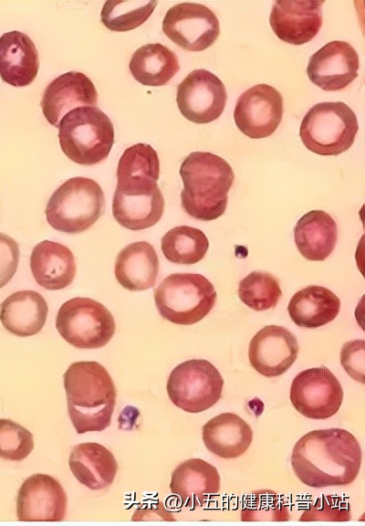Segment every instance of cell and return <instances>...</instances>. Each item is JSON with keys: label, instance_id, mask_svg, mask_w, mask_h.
<instances>
[{"label": "cell", "instance_id": "cell-1", "mask_svg": "<svg viewBox=\"0 0 365 526\" xmlns=\"http://www.w3.org/2000/svg\"><path fill=\"white\" fill-rule=\"evenodd\" d=\"M362 452L357 438L342 428L313 430L294 446L291 465L305 485L346 486L358 477Z\"/></svg>", "mask_w": 365, "mask_h": 526}, {"label": "cell", "instance_id": "cell-2", "mask_svg": "<svg viewBox=\"0 0 365 526\" xmlns=\"http://www.w3.org/2000/svg\"><path fill=\"white\" fill-rule=\"evenodd\" d=\"M63 382L68 416L78 434L99 432L110 426L117 392L103 365L95 361L73 363Z\"/></svg>", "mask_w": 365, "mask_h": 526}, {"label": "cell", "instance_id": "cell-3", "mask_svg": "<svg viewBox=\"0 0 365 526\" xmlns=\"http://www.w3.org/2000/svg\"><path fill=\"white\" fill-rule=\"evenodd\" d=\"M183 183L181 204L190 216L214 220L224 215L235 174L222 157L209 152H193L182 163Z\"/></svg>", "mask_w": 365, "mask_h": 526}, {"label": "cell", "instance_id": "cell-4", "mask_svg": "<svg viewBox=\"0 0 365 526\" xmlns=\"http://www.w3.org/2000/svg\"><path fill=\"white\" fill-rule=\"evenodd\" d=\"M58 130L61 150L68 159L81 165L104 161L114 143L113 124L98 107L73 109L61 119Z\"/></svg>", "mask_w": 365, "mask_h": 526}, {"label": "cell", "instance_id": "cell-5", "mask_svg": "<svg viewBox=\"0 0 365 526\" xmlns=\"http://www.w3.org/2000/svg\"><path fill=\"white\" fill-rule=\"evenodd\" d=\"M105 212V195L100 185L87 177H72L50 196L47 223L56 230L79 234L89 229Z\"/></svg>", "mask_w": 365, "mask_h": 526}, {"label": "cell", "instance_id": "cell-6", "mask_svg": "<svg viewBox=\"0 0 365 526\" xmlns=\"http://www.w3.org/2000/svg\"><path fill=\"white\" fill-rule=\"evenodd\" d=\"M160 315L175 324L191 325L214 308L217 293L214 285L197 273H173L153 291Z\"/></svg>", "mask_w": 365, "mask_h": 526}, {"label": "cell", "instance_id": "cell-7", "mask_svg": "<svg viewBox=\"0 0 365 526\" xmlns=\"http://www.w3.org/2000/svg\"><path fill=\"white\" fill-rule=\"evenodd\" d=\"M359 124L354 111L344 102H320L304 116L299 136L304 145L319 155H338L353 144Z\"/></svg>", "mask_w": 365, "mask_h": 526}, {"label": "cell", "instance_id": "cell-8", "mask_svg": "<svg viewBox=\"0 0 365 526\" xmlns=\"http://www.w3.org/2000/svg\"><path fill=\"white\" fill-rule=\"evenodd\" d=\"M56 327L62 338L78 349L105 346L115 332V321L103 304L77 297L64 302L56 317Z\"/></svg>", "mask_w": 365, "mask_h": 526}, {"label": "cell", "instance_id": "cell-9", "mask_svg": "<svg viewBox=\"0 0 365 526\" xmlns=\"http://www.w3.org/2000/svg\"><path fill=\"white\" fill-rule=\"evenodd\" d=\"M224 379L217 368L204 359L181 363L171 372L166 389L174 405L188 413H200L221 398Z\"/></svg>", "mask_w": 365, "mask_h": 526}, {"label": "cell", "instance_id": "cell-10", "mask_svg": "<svg viewBox=\"0 0 365 526\" xmlns=\"http://www.w3.org/2000/svg\"><path fill=\"white\" fill-rule=\"evenodd\" d=\"M343 389L325 366L304 370L293 379L289 398L295 409L311 419L334 416L343 401Z\"/></svg>", "mask_w": 365, "mask_h": 526}, {"label": "cell", "instance_id": "cell-11", "mask_svg": "<svg viewBox=\"0 0 365 526\" xmlns=\"http://www.w3.org/2000/svg\"><path fill=\"white\" fill-rule=\"evenodd\" d=\"M162 31L182 48L203 51L219 37L220 25L217 16L207 6L197 3H180L166 12Z\"/></svg>", "mask_w": 365, "mask_h": 526}, {"label": "cell", "instance_id": "cell-12", "mask_svg": "<svg viewBox=\"0 0 365 526\" xmlns=\"http://www.w3.org/2000/svg\"><path fill=\"white\" fill-rule=\"evenodd\" d=\"M226 100L224 84L216 75L203 68L190 72L177 87L176 102L182 115L197 124L218 119Z\"/></svg>", "mask_w": 365, "mask_h": 526}, {"label": "cell", "instance_id": "cell-13", "mask_svg": "<svg viewBox=\"0 0 365 526\" xmlns=\"http://www.w3.org/2000/svg\"><path fill=\"white\" fill-rule=\"evenodd\" d=\"M283 110L281 93L270 85L257 84L239 96L234 110V120L245 135L263 139L277 129Z\"/></svg>", "mask_w": 365, "mask_h": 526}, {"label": "cell", "instance_id": "cell-14", "mask_svg": "<svg viewBox=\"0 0 365 526\" xmlns=\"http://www.w3.org/2000/svg\"><path fill=\"white\" fill-rule=\"evenodd\" d=\"M67 504V494L57 479L47 474H34L18 489L17 519L21 521H61L66 517Z\"/></svg>", "mask_w": 365, "mask_h": 526}, {"label": "cell", "instance_id": "cell-15", "mask_svg": "<svg viewBox=\"0 0 365 526\" xmlns=\"http://www.w3.org/2000/svg\"><path fill=\"white\" fill-rule=\"evenodd\" d=\"M360 58L354 47L346 41L334 40L316 51L308 60V77L312 83L327 91L345 89L357 77Z\"/></svg>", "mask_w": 365, "mask_h": 526}, {"label": "cell", "instance_id": "cell-16", "mask_svg": "<svg viewBox=\"0 0 365 526\" xmlns=\"http://www.w3.org/2000/svg\"><path fill=\"white\" fill-rule=\"evenodd\" d=\"M296 336L279 325H266L252 338L248 358L252 367L266 377L286 373L297 358Z\"/></svg>", "mask_w": 365, "mask_h": 526}, {"label": "cell", "instance_id": "cell-17", "mask_svg": "<svg viewBox=\"0 0 365 526\" xmlns=\"http://www.w3.org/2000/svg\"><path fill=\"white\" fill-rule=\"evenodd\" d=\"M321 1H276L269 24L276 37L299 46L309 42L322 26Z\"/></svg>", "mask_w": 365, "mask_h": 526}, {"label": "cell", "instance_id": "cell-18", "mask_svg": "<svg viewBox=\"0 0 365 526\" xmlns=\"http://www.w3.org/2000/svg\"><path fill=\"white\" fill-rule=\"evenodd\" d=\"M97 89L89 78L78 71L66 72L45 89L41 108L46 120L58 128L61 119L78 107H96Z\"/></svg>", "mask_w": 365, "mask_h": 526}, {"label": "cell", "instance_id": "cell-19", "mask_svg": "<svg viewBox=\"0 0 365 526\" xmlns=\"http://www.w3.org/2000/svg\"><path fill=\"white\" fill-rule=\"evenodd\" d=\"M220 488L216 468L202 458L187 459L172 473L171 492L187 508L202 507L218 494Z\"/></svg>", "mask_w": 365, "mask_h": 526}, {"label": "cell", "instance_id": "cell-20", "mask_svg": "<svg viewBox=\"0 0 365 526\" xmlns=\"http://www.w3.org/2000/svg\"><path fill=\"white\" fill-rule=\"evenodd\" d=\"M39 68L36 45L25 33L14 30L0 37V77L14 87L33 82Z\"/></svg>", "mask_w": 365, "mask_h": 526}, {"label": "cell", "instance_id": "cell-21", "mask_svg": "<svg viewBox=\"0 0 365 526\" xmlns=\"http://www.w3.org/2000/svg\"><path fill=\"white\" fill-rule=\"evenodd\" d=\"M160 161L149 144L137 143L127 148L117 167L116 190L125 195H141L158 186Z\"/></svg>", "mask_w": 365, "mask_h": 526}, {"label": "cell", "instance_id": "cell-22", "mask_svg": "<svg viewBox=\"0 0 365 526\" xmlns=\"http://www.w3.org/2000/svg\"><path fill=\"white\" fill-rule=\"evenodd\" d=\"M30 268L36 283L49 290L69 286L77 271L71 250L63 244L50 240L41 241L34 247Z\"/></svg>", "mask_w": 365, "mask_h": 526}, {"label": "cell", "instance_id": "cell-23", "mask_svg": "<svg viewBox=\"0 0 365 526\" xmlns=\"http://www.w3.org/2000/svg\"><path fill=\"white\" fill-rule=\"evenodd\" d=\"M205 447L217 457L232 459L242 456L250 447L253 431L235 413H222L208 420L202 427Z\"/></svg>", "mask_w": 365, "mask_h": 526}, {"label": "cell", "instance_id": "cell-24", "mask_svg": "<svg viewBox=\"0 0 365 526\" xmlns=\"http://www.w3.org/2000/svg\"><path fill=\"white\" fill-rule=\"evenodd\" d=\"M48 307L44 297L35 290H20L0 303V321L12 334L27 337L44 327Z\"/></svg>", "mask_w": 365, "mask_h": 526}, {"label": "cell", "instance_id": "cell-25", "mask_svg": "<svg viewBox=\"0 0 365 526\" xmlns=\"http://www.w3.org/2000/svg\"><path fill=\"white\" fill-rule=\"evenodd\" d=\"M114 273L126 289L141 291L152 288L159 273V258L153 246L146 241L127 245L117 255Z\"/></svg>", "mask_w": 365, "mask_h": 526}, {"label": "cell", "instance_id": "cell-26", "mask_svg": "<svg viewBox=\"0 0 365 526\" xmlns=\"http://www.w3.org/2000/svg\"><path fill=\"white\" fill-rule=\"evenodd\" d=\"M68 465L78 481L93 490L110 486L118 471L113 454L95 442L76 445L69 455Z\"/></svg>", "mask_w": 365, "mask_h": 526}, {"label": "cell", "instance_id": "cell-27", "mask_svg": "<svg viewBox=\"0 0 365 526\" xmlns=\"http://www.w3.org/2000/svg\"><path fill=\"white\" fill-rule=\"evenodd\" d=\"M294 239L300 254L311 261H323L338 240V226L323 210H311L297 222Z\"/></svg>", "mask_w": 365, "mask_h": 526}, {"label": "cell", "instance_id": "cell-28", "mask_svg": "<svg viewBox=\"0 0 365 526\" xmlns=\"http://www.w3.org/2000/svg\"><path fill=\"white\" fill-rule=\"evenodd\" d=\"M339 309L340 300L334 292L322 286L310 285L292 296L287 312L296 325L314 329L332 321Z\"/></svg>", "mask_w": 365, "mask_h": 526}, {"label": "cell", "instance_id": "cell-29", "mask_svg": "<svg viewBox=\"0 0 365 526\" xmlns=\"http://www.w3.org/2000/svg\"><path fill=\"white\" fill-rule=\"evenodd\" d=\"M164 210V198L159 186L141 195H125L115 190L112 200L114 219L123 227L142 230L154 226Z\"/></svg>", "mask_w": 365, "mask_h": 526}, {"label": "cell", "instance_id": "cell-30", "mask_svg": "<svg viewBox=\"0 0 365 526\" xmlns=\"http://www.w3.org/2000/svg\"><path fill=\"white\" fill-rule=\"evenodd\" d=\"M132 77L145 86L167 84L179 71L178 58L160 43L146 44L132 55L130 65Z\"/></svg>", "mask_w": 365, "mask_h": 526}, {"label": "cell", "instance_id": "cell-31", "mask_svg": "<svg viewBox=\"0 0 365 526\" xmlns=\"http://www.w3.org/2000/svg\"><path fill=\"white\" fill-rule=\"evenodd\" d=\"M162 251L164 257L175 264L192 265L202 260L209 247L205 234L188 226L170 229L162 237Z\"/></svg>", "mask_w": 365, "mask_h": 526}, {"label": "cell", "instance_id": "cell-32", "mask_svg": "<svg viewBox=\"0 0 365 526\" xmlns=\"http://www.w3.org/2000/svg\"><path fill=\"white\" fill-rule=\"evenodd\" d=\"M237 293L242 302L256 311L276 307L282 295L278 280L272 274L258 270L240 280Z\"/></svg>", "mask_w": 365, "mask_h": 526}, {"label": "cell", "instance_id": "cell-33", "mask_svg": "<svg viewBox=\"0 0 365 526\" xmlns=\"http://www.w3.org/2000/svg\"><path fill=\"white\" fill-rule=\"evenodd\" d=\"M156 1H107L100 19L111 31L124 32L142 25L152 14Z\"/></svg>", "mask_w": 365, "mask_h": 526}, {"label": "cell", "instance_id": "cell-34", "mask_svg": "<svg viewBox=\"0 0 365 526\" xmlns=\"http://www.w3.org/2000/svg\"><path fill=\"white\" fill-rule=\"evenodd\" d=\"M34 448L33 434L20 424L0 419V458L12 461L25 459Z\"/></svg>", "mask_w": 365, "mask_h": 526}, {"label": "cell", "instance_id": "cell-35", "mask_svg": "<svg viewBox=\"0 0 365 526\" xmlns=\"http://www.w3.org/2000/svg\"><path fill=\"white\" fill-rule=\"evenodd\" d=\"M241 518L242 521H287L289 513L285 501L276 493L259 490L249 496Z\"/></svg>", "mask_w": 365, "mask_h": 526}, {"label": "cell", "instance_id": "cell-36", "mask_svg": "<svg viewBox=\"0 0 365 526\" xmlns=\"http://www.w3.org/2000/svg\"><path fill=\"white\" fill-rule=\"evenodd\" d=\"M351 518L349 503L338 496H322L309 505L300 517L302 521H349Z\"/></svg>", "mask_w": 365, "mask_h": 526}, {"label": "cell", "instance_id": "cell-37", "mask_svg": "<svg viewBox=\"0 0 365 526\" xmlns=\"http://www.w3.org/2000/svg\"><path fill=\"white\" fill-rule=\"evenodd\" d=\"M364 340L347 342L340 351V363L347 373L361 384H364Z\"/></svg>", "mask_w": 365, "mask_h": 526}, {"label": "cell", "instance_id": "cell-38", "mask_svg": "<svg viewBox=\"0 0 365 526\" xmlns=\"http://www.w3.org/2000/svg\"><path fill=\"white\" fill-rule=\"evenodd\" d=\"M20 250L16 241L0 233V289L5 286L16 272Z\"/></svg>", "mask_w": 365, "mask_h": 526}]
</instances>
